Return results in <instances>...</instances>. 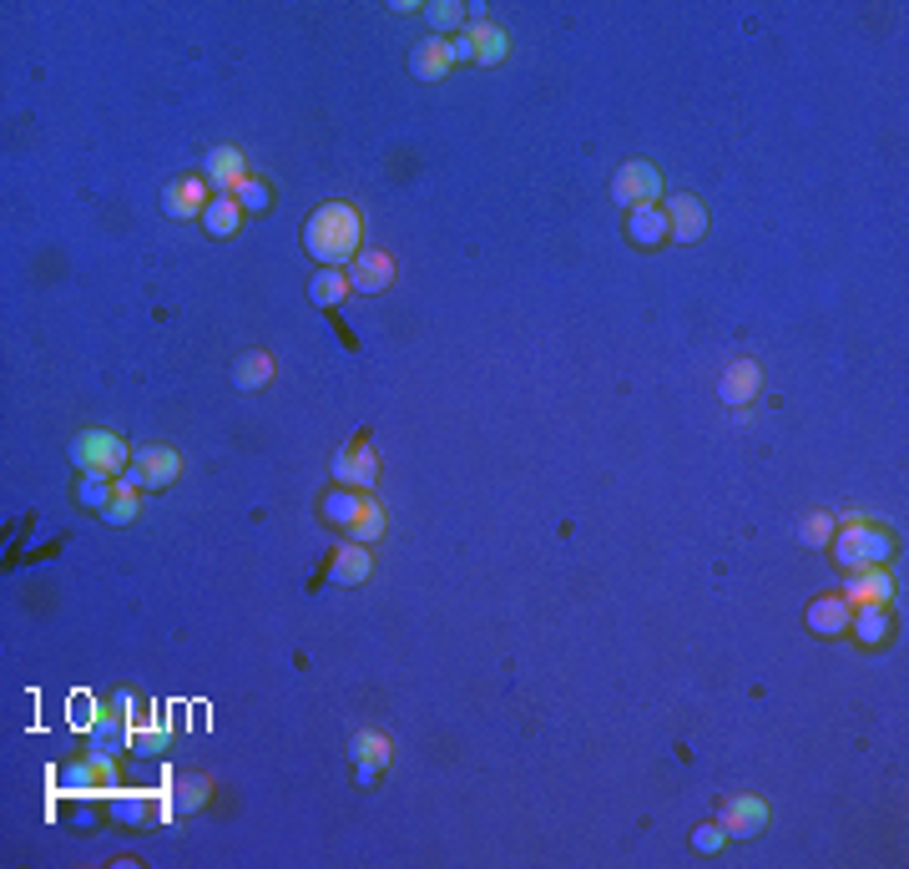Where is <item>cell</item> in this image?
I'll return each instance as SVG.
<instances>
[{
  "instance_id": "f1b7e54d",
  "label": "cell",
  "mask_w": 909,
  "mask_h": 869,
  "mask_svg": "<svg viewBox=\"0 0 909 869\" xmlns=\"http://www.w3.org/2000/svg\"><path fill=\"white\" fill-rule=\"evenodd\" d=\"M121 707H102L97 718H91V749H117V743H127V718H117Z\"/></svg>"
},
{
  "instance_id": "8d00e7d4",
  "label": "cell",
  "mask_w": 909,
  "mask_h": 869,
  "mask_svg": "<svg viewBox=\"0 0 909 869\" xmlns=\"http://www.w3.org/2000/svg\"><path fill=\"white\" fill-rule=\"evenodd\" d=\"M354 779H359V783H374V779H380V768H369V764H359V768H354Z\"/></svg>"
},
{
  "instance_id": "d4e9b609",
  "label": "cell",
  "mask_w": 909,
  "mask_h": 869,
  "mask_svg": "<svg viewBox=\"0 0 909 869\" xmlns=\"http://www.w3.org/2000/svg\"><path fill=\"white\" fill-rule=\"evenodd\" d=\"M369 496H374V490H349V486L329 490V496H323V521H329V526H349V521L364 511Z\"/></svg>"
},
{
  "instance_id": "30bf717a",
  "label": "cell",
  "mask_w": 909,
  "mask_h": 869,
  "mask_svg": "<svg viewBox=\"0 0 909 869\" xmlns=\"http://www.w3.org/2000/svg\"><path fill=\"white\" fill-rule=\"evenodd\" d=\"M395 283V258L384 248H359V258L349 264V289L354 294H384Z\"/></svg>"
},
{
  "instance_id": "836d02e7",
  "label": "cell",
  "mask_w": 909,
  "mask_h": 869,
  "mask_svg": "<svg viewBox=\"0 0 909 869\" xmlns=\"http://www.w3.org/2000/svg\"><path fill=\"white\" fill-rule=\"evenodd\" d=\"M268 203H273L268 182H258V177H243V182H238V207H243V213H268Z\"/></svg>"
},
{
  "instance_id": "5b68a950",
  "label": "cell",
  "mask_w": 909,
  "mask_h": 869,
  "mask_svg": "<svg viewBox=\"0 0 909 869\" xmlns=\"http://www.w3.org/2000/svg\"><path fill=\"white\" fill-rule=\"evenodd\" d=\"M450 46H454V61H481V66H500V61L511 56V36L496 21H470L460 36H450Z\"/></svg>"
},
{
  "instance_id": "8992f818",
  "label": "cell",
  "mask_w": 909,
  "mask_h": 869,
  "mask_svg": "<svg viewBox=\"0 0 909 869\" xmlns=\"http://www.w3.org/2000/svg\"><path fill=\"white\" fill-rule=\"evenodd\" d=\"M612 197H616V207H627V213H631V207L657 203V197H662V172L652 163H642V157H631V163L616 167Z\"/></svg>"
},
{
  "instance_id": "5bb4252c",
  "label": "cell",
  "mask_w": 909,
  "mask_h": 869,
  "mask_svg": "<svg viewBox=\"0 0 909 869\" xmlns=\"http://www.w3.org/2000/svg\"><path fill=\"white\" fill-rule=\"evenodd\" d=\"M410 72L420 76V81H440V76H450L454 72V46H450V36H425V41H414Z\"/></svg>"
},
{
  "instance_id": "ac0fdd59",
  "label": "cell",
  "mask_w": 909,
  "mask_h": 869,
  "mask_svg": "<svg viewBox=\"0 0 909 869\" xmlns=\"http://www.w3.org/2000/svg\"><path fill=\"white\" fill-rule=\"evenodd\" d=\"M248 177V163H243V152L238 148H213L207 152V182L218 192H238V182Z\"/></svg>"
},
{
  "instance_id": "ba28073f",
  "label": "cell",
  "mask_w": 909,
  "mask_h": 869,
  "mask_svg": "<svg viewBox=\"0 0 909 869\" xmlns=\"http://www.w3.org/2000/svg\"><path fill=\"white\" fill-rule=\"evenodd\" d=\"M61 783H66V789H91V794H112V789H117V758L106 749H91L87 758H76V764L61 768Z\"/></svg>"
},
{
  "instance_id": "e0dca14e",
  "label": "cell",
  "mask_w": 909,
  "mask_h": 869,
  "mask_svg": "<svg viewBox=\"0 0 909 869\" xmlns=\"http://www.w3.org/2000/svg\"><path fill=\"white\" fill-rule=\"evenodd\" d=\"M627 233H631L637 248H657V243H667V213H662L657 203L631 207V213H627Z\"/></svg>"
},
{
  "instance_id": "cb8c5ba5",
  "label": "cell",
  "mask_w": 909,
  "mask_h": 869,
  "mask_svg": "<svg viewBox=\"0 0 909 869\" xmlns=\"http://www.w3.org/2000/svg\"><path fill=\"white\" fill-rule=\"evenodd\" d=\"M349 753H354V764H369V768H380V774L389 768V758H395V749H389V738H384L380 728H359Z\"/></svg>"
},
{
  "instance_id": "44dd1931",
  "label": "cell",
  "mask_w": 909,
  "mask_h": 869,
  "mask_svg": "<svg viewBox=\"0 0 909 869\" xmlns=\"http://www.w3.org/2000/svg\"><path fill=\"white\" fill-rule=\"evenodd\" d=\"M349 294L354 289H349V273H344V268H323V273H313V283H308L313 309H338Z\"/></svg>"
},
{
  "instance_id": "7c38bea8",
  "label": "cell",
  "mask_w": 909,
  "mask_h": 869,
  "mask_svg": "<svg viewBox=\"0 0 909 869\" xmlns=\"http://www.w3.org/2000/svg\"><path fill=\"white\" fill-rule=\"evenodd\" d=\"M667 238L673 243H697V238L707 233V213L697 197H688V192H677V197H667Z\"/></svg>"
},
{
  "instance_id": "4316f807",
  "label": "cell",
  "mask_w": 909,
  "mask_h": 869,
  "mask_svg": "<svg viewBox=\"0 0 909 869\" xmlns=\"http://www.w3.org/2000/svg\"><path fill=\"white\" fill-rule=\"evenodd\" d=\"M137 516H142V490L127 486V481H117V490H112V501H106L102 521H106V526H132Z\"/></svg>"
},
{
  "instance_id": "8fae6325",
  "label": "cell",
  "mask_w": 909,
  "mask_h": 869,
  "mask_svg": "<svg viewBox=\"0 0 909 869\" xmlns=\"http://www.w3.org/2000/svg\"><path fill=\"white\" fill-rule=\"evenodd\" d=\"M849 606H889L895 597V576L884 566H865V572H849V587L838 591Z\"/></svg>"
},
{
  "instance_id": "1f68e13d",
  "label": "cell",
  "mask_w": 909,
  "mask_h": 869,
  "mask_svg": "<svg viewBox=\"0 0 909 869\" xmlns=\"http://www.w3.org/2000/svg\"><path fill=\"white\" fill-rule=\"evenodd\" d=\"M127 749L157 758V753H167V728L162 723H137V728H127Z\"/></svg>"
},
{
  "instance_id": "9a60e30c",
  "label": "cell",
  "mask_w": 909,
  "mask_h": 869,
  "mask_svg": "<svg viewBox=\"0 0 909 869\" xmlns=\"http://www.w3.org/2000/svg\"><path fill=\"white\" fill-rule=\"evenodd\" d=\"M207 182L203 177H177V182H167V192H162V213L167 218H197V213H207Z\"/></svg>"
},
{
  "instance_id": "277c9868",
  "label": "cell",
  "mask_w": 909,
  "mask_h": 869,
  "mask_svg": "<svg viewBox=\"0 0 909 869\" xmlns=\"http://www.w3.org/2000/svg\"><path fill=\"white\" fill-rule=\"evenodd\" d=\"M177 475H182V456L172 445H142V450H132V465L121 481L137 490H167Z\"/></svg>"
},
{
  "instance_id": "9c48e42d",
  "label": "cell",
  "mask_w": 909,
  "mask_h": 869,
  "mask_svg": "<svg viewBox=\"0 0 909 869\" xmlns=\"http://www.w3.org/2000/svg\"><path fill=\"white\" fill-rule=\"evenodd\" d=\"M718 825L728 840H753L763 825H768V804H763L758 794H733L728 804H722Z\"/></svg>"
},
{
  "instance_id": "83f0119b",
  "label": "cell",
  "mask_w": 909,
  "mask_h": 869,
  "mask_svg": "<svg viewBox=\"0 0 909 869\" xmlns=\"http://www.w3.org/2000/svg\"><path fill=\"white\" fill-rule=\"evenodd\" d=\"M344 531H349V541H359V546H374V541H380V536H384V531H389V516H384V506L374 501V496H369V501H364V511H359V516H354V521H349V526H344Z\"/></svg>"
},
{
  "instance_id": "d6986e66",
  "label": "cell",
  "mask_w": 909,
  "mask_h": 869,
  "mask_svg": "<svg viewBox=\"0 0 909 869\" xmlns=\"http://www.w3.org/2000/svg\"><path fill=\"white\" fill-rule=\"evenodd\" d=\"M849 617H854V606L844 597H819V602L808 606V627L819 637H844L849 632Z\"/></svg>"
},
{
  "instance_id": "ffe728a7",
  "label": "cell",
  "mask_w": 909,
  "mask_h": 869,
  "mask_svg": "<svg viewBox=\"0 0 909 869\" xmlns=\"http://www.w3.org/2000/svg\"><path fill=\"white\" fill-rule=\"evenodd\" d=\"M268 380H273V354H268V349H248V354H238V365H233V384L243 389V395H253V389H264Z\"/></svg>"
},
{
  "instance_id": "52a82bcc",
  "label": "cell",
  "mask_w": 909,
  "mask_h": 869,
  "mask_svg": "<svg viewBox=\"0 0 909 869\" xmlns=\"http://www.w3.org/2000/svg\"><path fill=\"white\" fill-rule=\"evenodd\" d=\"M334 481L349 490H374L380 486V450L369 440H349L334 450Z\"/></svg>"
},
{
  "instance_id": "6da1fadb",
  "label": "cell",
  "mask_w": 909,
  "mask_h": 869,
  "mask_svg": "<svg viewBox=\"0 0 909 869\" xmlns=\"http://www.w3.org/2000/svg\"><path fill=\"white\" fill-rule=\"evenodd\" d=\"M364 243V222L349 203H323L313 218L304 222V248L319 268H349Z\"/></svg>"
},
{
  "instance_id": "d590c367",
  "label": "cell",
  "mask_w": 909,
  "mask_h": 869,
  "mask_svg": "<svg viewBox=\"0 0 909 869\" xmlns=\"http://www.w3.org/2000/svg\"><path fill=\"white\" fill-rule=\"evenodd\" d=\"M112 814H117V819H127V825H142V819H148V798H112Z\"/></svg>"
},
{
  "instance_id": "d6a6232c",
  "label": "cell",
  "mask_w": 909,
  "mask_h": 869,
  "mask_svg": "<svg viewBox=\"0 0 909 869\" xmlns=\"http://www.w3.org/2000/svg\"><path fill=\"white\" fill-rule=\"evenodd\" d=\"M112 490H117V481H102V475H81V486H76V501L91 506V511H106Z\"/></svg>"
},
{
  "instance_id": "484cf974",
  "label": "cell",
  "mask_w": 909,
  "mask_h": 869,
  "mask_svg": "<svg viewBox=\"0 0 909 869\" xmlns=\"http://www.w3.org/2000/svg\"><path fill=\"white\" fill-rule=\"evenodd\" d=\"M849 632H859L865 648H880L884 637H889V606H854Z\"/></svg>"
},
{
  "instance_id": "7402d4cb",
  "label": "cell",
  "mask_w": 909,
  "mask_h": 869,
  "mask_svg": "<svg viewBox=\"0 0 909 869\" xmlns=\"http://www.w3.org/2000/svg\"><path fill=\"white\" fill-rule=\"evenodd\" d=\"M207 798H213V783H207L203 774H182V779L167 789V809H172V814H192V809H203Z\"/></svg>"
},
{
  "instance_id": "4dcf8cb0",
  "label": "cell",
  "mask_w": 909,
  "mask_h": 869,
  "mask_svg": "<svg viewBox=\"0 0 909 869\" xmlns=\"http://www.w3.org/2000/svg\"><path fill=\"white\" fill-rule=\"evenodd\" d=\"M834 531H838V521L829 516V511H808V516L798 521V541H804L808 551H819V546L834 541Z\"/></svg>"
},
{
  "instance_id": "4fadbf2b",
  "label": "cell",
  "mask_w": 909,
  "mask_h": 869,
  "mask_svg": "<svg viewBox=\"0 0 909 869\" xmlns=\"http://www.w3.org/2000/svg\"><path fill=\"white\" fill-rule=\"evenodd\" d=\"M758 384H763V369H758V359H748V354H738L733 365L722 369V384H718V395H722V405H733V410H743L753 395H758Z\"/></svg>"
},
{
  "instance_id": "3957f363",
  "label": "cell",
  "mask_w": 909,
  "mask_h": 869,
  "mask_svg": "<svg viewBox=\"0 0 909 869\" xmlns=\"http://www.w3.org/2000/svg\"><path fill=\"white\" fill-rule=\"evenodd\" d=\"M66 456H72V465L81 475H102V481L127 475V465H132V450H127L117 430H76Z\"/></svg>"
},
{
  "instance_id": "f546056e",
  "label": "cell",
  "mask_w": 909,
  "mask_h": 869,
  "mask_svg": "<svg viewBox=\"0 0 909 869\" xmlns=\"http://www.w3.org/2000/svg\"><path fill=\"white\" fill-rule=\"evenodd\" d=\"M465 15H470V5H460V0H435V5H425V21L435 26V36H445V30H465Z\"/></svg>"
},
{
  "instance_id": "e575fe53",
  "label": "cell",
  "mask_w": 909,
  "mask_h": 869,
  "mask_svg": "<svg viewBox=\"0 0 909 869\" xmlns=\"http://www.w3.org/2000/svg\"><path fill=\"white\" fill-rule=\"evenodd\" d=\"M722 844H728L722 825H697V829H692V849H703V855H718Z\"/></svg>"
},
{
  "instance_id": "7a4b0ae2",
  "label": "cell",
  "mask_w": 909,
  "mask_h": 869,
  "mask_svg": "<svg viewBox=\"0 0 909 869\" xmlns=\"http://www.w3.org/2000/svg\"><path fill=\"white\" fill-rule=\"evenodd\" d=\"M834 561L844 572H865V566H884V557H895V536L880 526H869L859 511L844 516V526L834 531Z\"/></svg>"
},
{
  "instance_id": "2e32d148",
  "label": "cell",
  "mask_w": 909,
  "mask_h": 869,
  "mask_svg": "<svg viewBox=\"0 0 909 869\" xmlns=\"http://www.w3.org/2000/svg\"><path fill=\"white\" fill-rule=\"evenodd\" d=\"M369 572H374V546H359V541H344L334 551V561H329V576H334L338 587H359V582H369Z\"/></svg>"
},
{
  "instance_id": "603a6c76",
  "label": "cell",
  "mask_w": 909,
  "mask_h": 869,
  "mask_svg": "<svg viewBox=\"0 0 909 869\" xmlns=\"http://www.w3.org/2000/svg\"><path fill=\"white\" fill-rule=\"evenodd\" d=\"M203 222H207V233H213V238H233L238 222H243V207H238L233 192H213V203H207Z\"/></svg>"
}]
</instances>
